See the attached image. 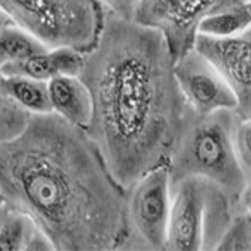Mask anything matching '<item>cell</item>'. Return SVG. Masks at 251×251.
Masks as SVG:
<instances>
[{"label":"cell","instance_id":"cell-1","mask_svg":"<svg viewBox=\"0 0 251 251\" xmlns=\"http://www.w3.org/2000/svg\"><path fill=\"white\" fill-rule=\"evenodd\" d=\"M173 65L161 32L104 8L98 41L84 53L78 77L92 100L86 132L125 191L167 164L191 111Z\"/></svg>","mask_w":251,"mask_h":251},{"label":"cell","instance_id":"cell-2","mask_svg":"<svg viewBox=\"0 0 251 251\" xmlns=\"http://www.w3.org/2000/svg\"><path fill=\"white\" fill-rule=\"evenodd\" d=\"M0 191L54 250H125L126 191L86 129L53 111L30 115L20 134L0 143Z\"/></svg>","mask_w":251,"mask_h":251},{"label":"cell","instance_id":"cell-3","mask_svg":"<svg viewBox=\"0 0 251 251\" xmlns=\"http://www.w3.org/2000/svg\"><path fill=\"white\" fill-rule=\"evenodd\" d=\"M244 118L236 108L209 115L193 110L167 161L170 187L188 176H200L218 185L235 212L250 209V176L242 170L233 148V132Z\"/></svg>","mask_w":251,"mask_h":251},{"label":"cell","instance_id":"cell-4","mask_svg":"<svg viewBox=\"0 0 251 251\" xmlns=\"http://www.w3.org/2000/svg\"><path fill=\"white\" fill-rule=\"evenodd\" d=\"M172 203L164 250H215L235 208L214 182L188 176L170 187Z\"/></svg>","mask_w":251,"mask_h":251},{"label":"cell","instance_id":"cell-5","mask_svg":"<svg viewBox=\"0 0 251 251\" xmlns=\"http://www.w3.org/2000/svg\"><path fill=\"white\" fill-rule=\"evenodd\" d=\"M15 26L27 30L49 49L70 47L90 51L102 26L98 0H0Z\"/></svg>","mask_w":251,"mask_h":251},{"label":"cell","instance_id":"cell-6","mask_svg":"<svg viewBox=\"0 0 251 251\" xmlns=\"http://www.w3.org/2000/svg\"><path fill=\"white\" fill-rule=\"evenodd\" d=\"M170 203L167 164L151 170L135 182L126 191L125 250H164Z\"/></svg>","mask_w":251,"mask_h":251},{"label":"cell","instance_id":"cell-7","mask_svg":"<svg viewBox=\"0 0 251 251\" xmlns=\"http://www.w3.org/2000/svg\"><path fill=\"white\" fill-rule=\"evenodd\" d=\"M241 5L250 0H140L134 21L161 32L176 60L193 49L204 17Z\"/></svg>","mask_w":251,"mask_h":251},{"label":"cell","instance_id":"cell-8","mask_svg":"<svg viewBox=\"0 0 251 251\" xmlns=\"http://www.w3.org/2000/svg\"><path fill=\"white\" fill-rule=\"evenodd\" d=\"M193 49L206 59L230 86L238 101L236 110L247 119L251 115V33L233 36L197 33Z\"/></svg>","mask_w":251,"mask_h":251},{"label":"cell","instance_id":"cell-9","mask_svg":"<svg viewBox=\"0 0 251 251\" xmlns=\"http://www.w3.org/2000/svg\"><path fill=\"white\" fill-rule=\"evenodd\" d=\"M173 73L188 107L197 115L238 107L230 86L194 49L175 60Z\"/></svg>","mask_w":251,"mask_h":251},{"label":"cell","instance_id":"cell-10","mask_svg":"<svg viewBox=\"0 0 251 251\" xmlns=\"http://www.w3.org/2000/svg\"><path fill=\"white\" fill-rule=\"evenodd\" d=\"M84 60V53L70 47L50 49L45 53L30 56L25 60L12 62L0 66L5 77H29L35 80L50 81L59 75H78Z\"/></svg>","mask_w":251,"mask_h":251},{"label":"cell","instance_id":"cell-11","mask_svg":"<svg viewBox=\"0 0 251 251\" xmlns=\"http://www.w3.org/2000/svg\"><path fill=\"white\" fill-rule=\"evenodd\" d=\"M51 111L83 129L92 116V100L89 89L78 75H59L47 81Z\"/></svg>","mask_w":251,"mask_h":251},{"label":"cell","instance_id":"cell-12","mask_svg":"<svg viewBox=\"0 0 251 251\" xmlns=\"http://www.w3.org/2000/svg\"><path fill=\"white\" fill-rule=\"evenodd\" d=\"M5 77V75H3ZM3 84L8 95L30 115L51 113L47 81L29 77H5Z\"/></svg>","mask_w":251,"mask_h":251},{"label":"cell","instance_id":"cell-13","mask_svg":"<svg viewBox=\"0 0 251 251\" xmlns=\"http://www.w3.org/2000/svg\"><path fill=\"white\" fill-rule=\"evenodd\" d=\"M47 50L50 49L42 41L14 23L0 30V66L25 60Z\"/></svg>","mask_w":251,"mask_h":251},{"label":"cell","instance_id":"cell-14","mask_svg":"<svg viewBox=\"0 0 251 251\" xmlns=\"http://www.w3.org/2000/svg\"><path fill=\"white\" fill-rule=\"evenodd\" d=\"M250 25V5H241L204 17L197 27V33L209 36H233L248 30Z\"/></svg>","mask_w":251,"mask_h":251},{"label":"cell","instance_id":"cell-15","mask_svg":"<svg viewBox=\"0 0 251 251\" xmlns=\"http://www.w3.org/2000/svg\"><path fill=\"white\" fill-rule=\"evenodd\" d=\"M36 229L29 215L8 206L0 220V251L26 250Z\"/></svg>","mask_w":251,"mask_h":251},{"label":"cell","instance_id":"cell-16","mask_svg":"<svg viewBox=\"0 0 251 251\" xmlns=\"http://www.w3.org/2000/svg\"><path fill=\"white\" fill-rule=\"evenodd\" d=\"M3 75L0 73V143L23 131L30 119V113L20 107L6 92Z\"/></svg>","mask_w":251,"mask_h":251},{"label":"cell","instance_id":"cell-17","mask_svg":"<svg viewBox=\"0 0 251 251\" xmlns=\"http://www.w3.org/2000/svg\"><path fill=\"white\" fill-rule=\"evenodd\" d=\"M215 250L226 251H250L251 250V221L250 209L236 211L224 230Z\"/></svg>","mask_w":251,"mask_h":251},{"label":"cell","instance_id":"cell-18","mask_svg":"<svg viewBox=\"0 0 251 251\" xmlns=\"http://www.w3.org/2000/svg\"><path fill=\"white\" fill-rule=\"evenodd\" d=\"M250 140H251V124L250 119H241L233 132V148L242 170L250 176Z\"/></svg>","mask_w":251,"mask_h":251},{"label":"cell","instance_id":"cell-19","mask_svg":"<svg viewBox=\"0 0 251 251\" xmlns=\"http://www.w3.org/2000/svg\"><path fill=\"white\" fill-rule=\"evenodd\" d=\"M98 2L113 14L131 21H134L140 5V0H98Z\"/></svg>","mask_w":251,"mask_h":251},{"label":"cell","instance_id":"cell-20","mask_svg":"<svg viewBox=\"0 0 251 251\" xmlns=\"http://www.w3.org/2000/svg\"><path fill=\"white\" fill-rule=\"evenodd\" d=\"M26 250H33V251H41V250H45V251H49V250H54L51 241L44 235L42 230L36 229L35 233L32 235L29 244H27V248Z\"/></svg>","mask_w":251,"mask_h":251},{"label":"cell","instance_id":"cell-21","mask_svg":"<svg viewBox=\"0 0 251 251\" xmlns=\"http://www.w3.org/2000/svg\"><path fill=\"white\" fill-rule=\"evenodd\" d=\"M8 25H12V21H11V18L6 15V12L0 8V30H2L3 27H6Z\"/></svg>","mask_w":251,"mask_h":251},{"label":"cell","instance_id":"cell-22","mask_svg":"<svg viewBox=\"0 0 251 251\" xmlns=\"http://www.w3.org/2000/svg\"><path fill=\"white\" fill-rule=\"evenodd\" d=\"M3 204H6V200H5V196H3V193L0 191V206H3Z\"/></svg>","mask_w":251,"mask_h":251},{"label":"cell","instance_id":"cell-23","mask_svg":"<svg viewBox=\"0 0 251 251\" xmlns=\"http://www.w3.org/2000/svg\"><path fill=\"white\" fill-rule=\"evenodd\" d=\"M6 208H8V204H3V206H0V220H2V217H3V214H5V211H6Z\"/></svg>","mask_w":251,"mask_h":251}]
</instances>
